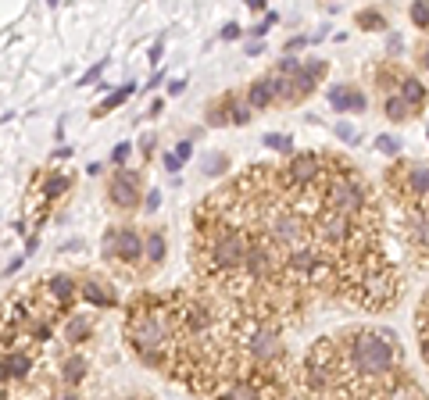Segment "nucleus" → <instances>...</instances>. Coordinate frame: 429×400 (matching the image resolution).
Instances as JSON below:
<instances>
[{"mask_svg": "<svg viewBox=\"0 0 429 400\" xmlns=\"http://www.w3.org/2000/svg\"><path fill=\"white\" fill-rule=\"evenodd\" d=\"M233 104H236V93H226L219 100H211L204 107V122L214 126V129H222V126H233Z\"/></svg>", "mask_w": 429, "mask_h": 400, "instance_id": "nucleus-17", "label": "nucleus"}, {"mask_svg": "<svg viewBox=\"0 0 429 400\" xmlns=\"http://www.w3.org/2000/svg\"><path fill=\"white\" fill-rule=\"evenodd\" d=\"M404 75H408V72H404L397 61H380V68L372 72V83H375V90H380L383 97H394V93H401Z\"/></svg>", "mask_w": 429, "mask_h": 400, "instance_id": "nucleus-15", "label": "nucleus"}, {"mask_svg": "<svg viewBox=\"0 0 429 400\" xmlns=\"http://www.w3.org/2000/svg\"><path fill=\"white\" fill-rule=\"evenodd\" d=\"M22 265H25V254H15V257H8V265H4V275L11 279L15 272H22Z\"/></svg>", "mask_w": 429, "mask_h": 400, "instance_id": "nucleus-45", "label": "nucleus"}, {"mask_svg": "<svg viewBox=\"0 0 429 400\" xmlns=\"http://www.w3.org/2000/svg\"><path fill=\"white\" fill-rule=\"evenodd\" d=\"M276 22H279V15H276V11H268V15H261L254 25H247V36H250V40H265L268 32H272Z\"/></svg>", "mask_w": 429, "mask_h": 400, "instance_id": "nucleus-28", "label": "nucleus"}, {"mask_svg": "<svg viewBox=\"0 0 429 400\" xmlns=\"http://www.w3.org/2000/svg\"><path fill=\"white\" fill-rule=\"evenodd\" d=\"M100 257L104 261H119L126 272H136L143 279V268L140 261H147V229H136V225H111L104 233V247H100Z\"/></svg>", "mask_w": 429, "mask_h": 400, "instance_id": "nucleus-3", "label": "nucleus"}, {"mask_svg": "<svg viewBox=\"0 0 429 400\" xmlns=\"http://www.w3.org/2000/svg\"><path fill=\"white\" fill-rule=\"evenodd\" d=\"M425 140H429V133H425Z\"/></svg>", "mask_w": 429, "mask_h": 400, "instance_id": "nucleus-59", "label": "nucleus"}, {"mask_svg": "<svg viewBox=\"0 0 429 400\" xmlns=\"http://www.w3.org/2000/svg\"><path fill=\"white\" fill-rule=\"evenodd\" d=\"M301 68H304V61H301V57H290V54H283L279 61L272 65V72H276V75H297Z\"/></svg>", "mask_w": 429, "mask_h": 400, "instance_id": "nucleus-30", "label": "nucleus"}, {"mask_svg": "<svg viewBox=\"0 0 429 400\" xmlns=\"http://www.w3.org/2000/svg\"><path fill=\"white\" fill-rule=\"evenodd\" d=\"M333 136L340 140V143H351V147H358L361 143V133L354 129V122H347V119H340L337 126H333Z\"/></svg>", "mask_w": 429, "mask_h": 400, "instance_id": "nucleus-29", "label": "nucleus"}, {"mask_svg": "<svg viewBox=\"0 0 429 400\" xmlns=\"http://www.w3.org/2000/svg\"><path fill=\"white\" fill-rule=\"evenodd\" d=\"M133 150H136V143H129V140H119V143H115V150H111V164H115V168H129L126 161L133 157Z\"/></svg>", "mask_w": 429, "mask_h": 400, "instance_id": "nucleus-34", "label": "nucleus"}, {"mask_svg": "<svg viewBox=\"0 0 429 400\" xmlns=\"http://www.w3.org/2000/svg\"><path fill=\"white\" fill-rule=\"evenodd\" d=\"M186 93V79H169V97H183Z\"/></svg>", "mask_w": 429, "mask_h": 400, "instance_id": "nucleus-49", "label": "nucleus"}, {"mask_svg": "<svg viewBox=\"0 0 429 400\" xmlns=\"http://www.w3.org/2000/svg\"><path fill=\"white\" fill-rule=\"evenodd\" d=\"M83 301H86V304H93V308H104V311L119 308V293H115V286L107 282V279H97V275H86V279H83Z\"/></svg>", "mask_w": 429, "mask_h": 400, "instance_id": "nucleus-12", "label": "nucleus"}, {"mask_svg": "<svg viewBox=\"0 0 429 400\" xmlns=\"http://www.w3.org/2000/svg\"><path fill=\"white\" fill-rule=\"evenodd\" d=\"M25 229H29V222H25V218H11V233H15V236H25V240H29L32 233H25Z\"/></svg>", "mask_w": 429, "mask_h": 400, "instance_id": "nucleus-46", "label": "nucleus"}, {"mask_svg": "<svg viewBox=\"0 0 429 400\" xmlns=\"http://www.w3.org/2000/svg\"><path fill=\"white\" fill-rule=\"evenodd\" d=\"M387 400H425V393H422V386L401 368V372H394V379H390V386H387Z\"/></svg>", "mask_w": 429, "mask_h": 400, "instance_id": "nucleus-16", "label": "nucleus"}, {"mask_svg": "<svg viewBox=\"0 0 429 400\" xmlns=\"http://www.w3.org/2000/svg\"><path fill=\"white\" fill-rule=\"evenodd\" d=\"M408 18L418 32H429V0H415V4H408Z\"/></svg>", "mask_w": 429, "mask_h": 400, "instance_id": "nucleus-27", "label": "nucleus"}, {"mask_svg": "<svg viewBox=\"0 0 429 400\" xmlns=\"http://www.w3.org/2000/svg\"><path fill=\"white\" fill-rule=\"evenodd\" d=\"M261 233H265L268 240H272L283 254H290V250H297V247L311 243V218H308V214H301L294 204H283L279 211H272V218L265 222Z\"/></svg>", "mask_w": 429, "mask_h": 400, "instance_id": "nucleus-5", "label": "nucleus"}, {"mask_svg": "<svg viewBox=\"0 0 429 400\" xmlns=\"http://www.w3.org/2000/svg\"><path fill=\"white\" fill-rule=\"evenodd\" d=\"M243 100L254 107V111H268V107H279V90H276V75L268 72L261 79H254L247 90H243Z\"/></svg>", "mask_w": 429, "mask_h": 400, "instance_id": "nucleus-10", "label": "nucleus"}, {"mask_svg": "<svg viewBox=\"0 0 429 400\" xmlns=\"http://www.w3.org/2000/svg\"><path fill=\"white\" fill-rule=\"evenodd\" d=\"M36 250H40V233H32V236L25 240V250H22V254L29 257V254H36Z\"/></svg>", "mask_w": 429, "mask_h": 400, "instance_id": "nucleus-52", "label": "nucleus"}, {"mask_svg": "<svg viewBox=\"0 0 429 400\" xmlns=\"http://www.w3.org/2000/svg\"><path fill=\"white\" fill-rule=\"evenodd\" d=\"M176 154H179V157H183V164H186V161L193 157V140H186V136H183V140L176 143Z\"/></svg>", "mask_w": 429, "mask_h": 400, "instance_id": "nucleus-44", "label": "nucleus"}, {"mask_svg": "<svg viewBox=\"0 0 429 400\" xmlns=\"http://www.w3.org/2000/svg\"><path fill=\"white\" fill-rule=\"evenodd\" d=\"M36 347L32 343H25V339H18V343H11V347L4 351V386H25V382H32L40 372H36Z\"/></svg>", "mask_w": 429, "mask_h": 400, "instance_id": "nucleus-7", "label": "nucleus"}, {"mask_svg": "<svg viewBox=\"0 0 429 400\" xmlns=\"http://www.w3.org/2000/svg\"><path fill=\"white\" fill-rule=\"evenodd\" d=\"M83 247H86L83 240H61V243H58V250H61V254H72V250H83Z\"/></svg>", "mask_w": 429, "mask_h": 400, "instance_id": "nucleus-50", "label": "nucleus"}, {"mask_svg": "<svg viewBox=\"0 0 429 400\" xmlns=\"http://www.w3.org/2000/svg\"><path fill=\"white\" fill-rule=\"evenodd\" d=\"M104 68H107V61H97V65H90V68L79 75V83H75V86H79V90H83V86H93V83L100 86V83H104Z\"/></svg>", "mask_w": 429, "mask_h": 400, "instance_id": "nucleus-32", "label": "nucleus"}, {"mask_svg": "<svg viewBox=\"0 0 429 400\" xmlns=\"http://www.w3.org/2000/svg\"><path fill=\"white\" fill-rule=\"evenodd\" d=\"M32 186L40 190V200L43 204H54V200H61L75 186V176H68V171H61V168H50V171H36Z\"/></svg>", "mask_w": 429, "mask_h": 400, "instance_id": "nucleus-9", "label": "nucleus"}, {"mask_svg": "<svg viewBox=\"0 0 429 400\" xmlns=\"http://www.w3.org/2000/svg\"><path fill=\"white\" fill-rule=\"evenodd\" d=\"M347 97H351V83H330L326 86V104L337 114H347Z\"/></svg>", "mask_w": 429, "mask_h": 400, "instance_id": "nucleus-24", "label": "nucleus"}, {"mask_svg": "<svg viewBox=\"0 0 429 400\" xmlns=\"http://www.w3.org/2000/svg\"><path fill=\"white\" fill-rule=\"evenodd\" d=\"M165 257H169V240H165V233H161V229H147V275L165 265Z\"/></svg>", "mask_w": 429, "mask_h": 400, "instance_id": "nucleus-18", "label": "nucleus"}, {"mask_svg": "<svg viewBox=\"0 0 429 400\" xmlns=\"http://www.w3.org/2000/svg\"><path fill=\"white\" fill-rule=\"evenodd\" d=\"M304 68H308V72H311L318 83L330 75V61H326V57H304Z\"/></svg>", "mask_w": 429, "mask_h": 400, "instance_id": "nucleus-37", "label": "nucleus"}, {"mask_svg": "<svg viewBox=\"0 0 429 400\" xmlns=\"http://www.w3.org/2000/svg\"><path fill=\"white\" fill-rule=\"evenodd\" d=\"M136 90H140V86H136L133 79H129V83H122V86H115V93H107V97H104V100H100V104L93 107V119H100V114H107V111L122 107V104H126V100H129V97H133Z\"/></svg>", "mask_w": 429, "mask_h": 400, "instance_id": "nucleus-23", "label": "nucleus"}, {"mask_svg": "<svg viewBox=\"0 0 429 400\" xmlns=\"http://www.w3.org/2000/svg\"><path fill=\"white\" fill-rule=\"evenodd\" d=\"M240 36H247V29H243L240 22H226L222 32H219V40H226V43H233V40H240Z\"/></svg>", "mask_w": 429, "mask_h": 400, "instance_id": "nucleus-41", "label": "nucleus"}, {"mask_svg": "<svg viewBox=\"0 0 429 400\" xmlns=\"http://www.w3.org/2000/svg\"><path fill=\"white\" fill-rule=\"evenodd\" d=\"M404 54V36L401 32H387V61H397V57Z\"/></svg>", "mask_w": 429, "mask_h": 400, "instance_id": "nucleus-36", "label": "nucleus"}, {"mask_svg": "<svg viewBox=\"0 0 429 400\" xmlns=\"http://www.w3.org/2000/svg\"><path fill=\"white\" fill-rule=\"evenodd\" d=\"M75 154V147H68V143H61L58 150H54V157H72Z\"/></svg>", "mask_w": 429, "mask_h": 400, "instance_id": "nucleus-55", "label": "nucleus"}, {"mask_svg": "<svg viewBox=\"0 0 429 400\" xmlns=\"http://www.w3.org/2000/svg\"><path fill=\"white\" fill-rule=\"evenodd\" d=\"M368 111V93L351 86V97H347V114H365Z\"/></svg>", "mask_w": 429, "mask_h": 400, "instance_id": "nucleus-33", "label": "nucleus"}, {"mask_svg": "<svg viewBox=\"0 0 429 400\" xmlns=\"http://www.w3.org/2000/svg\"><path fill=\"white\" fill-rule=\"evenodd\" d=\"M43 293L58 304V308L68 311V304H75L83 297V279H75L72 272H50L43 279Z\"/></svg>", "mask_w": 429, "mask_h": 400, "instance_id": "nucleus-8", "label": "nucleus"}, {"mask_svg": "<svg viewBox=\"0 0 429 400\" xmlns=\"http://www.w3.org/2000/svg\"><path fill=\"white\" fill-rule=\"evenodd\" d=\"M354 25H358L361 32H390L387 11H380V8H361V11L354 15Z\"/></svg>", "mask_w": 429, "mask_h": 400, "instance_id": "nucleus-22", "label": "nucleus"}, {"mask_svg": "<svg viewBox=\"0 0 429 400\" xmlns=\"http://www.w3.org/2000/svg\"><path fill=\"white\" fill-rule=\"evenodd\" d=\"M372 143H375V150H380L383 157H394V161H401V147H404V143H401V136H394V133H380V136H375Z\"/></svg>", "mask_w": 429, "mask_h": 400, "instance_id": "nucleus-26", "label": "nucleus"}, {"mask_svg": "<svg viewBox=\"0 0 429 400\" xmlns=\"http://www.w3.org/2000/svg\"><path fill=\"white\" fill-rule=\"evenodd\" d=\"M415 61H418V68H422V72L429 75V40H425V43H422L418 50H415Z\"/></svg>", "mask_w": 429, "mask_h": 400, "instance_id": "nucleus-43", "label": "nucleus"}, {"mask_svg": "<svg viewBox=\"0 0 429 400\" xmlns=\"http://www.w3.org/2000/svg\"><path fill=\"white\" fill-rule=\"evenodd\" d=\"M261 50H265V43H261V40H247V43H243V54H247V57H258Z\"/></svg>", "mask_w": 429, "mask_h": 400, "instance_id": "nucleus-48", "label": "nucleus"}, {"mask_svg": "<svg viewBox=\"0 0 429 400\" xmlns=\"http://www.w3.org/2000/svg\"><path fill=\"white\" fill-rule=\"evenodd\" d=\"M93 332H97V325H93V318L83 315V311H72V315L61 322V339L68 343V347H83V343L93 339Z\"/></svg>", "mask_w": 429, "mask_h": 400, "instance_id": "nucleus-13", "label": "nucleus"}, {"mask_svg": "<svg viewBox=\"0 0 429 400\" xmlns=\"http://www.w3.org/2000/svg\"><path fill=\"white\" fill-rule=\"evenodd\" d=\"M143 171L140 168H115V176L107 179V204L115 211H136L143 207Z\"/></svg>", "mask_w": 429, "mask_h": 400, "instance_id": "nucleus-6", "label": "nucleus"}, {"mask_svg": "<svg viewBox=\"0 0 429 400\" xmlns=\"http://www.w3.org/2000/svg\"><path fill=\"white\" fill-rule=\"evenodd\" d=\"M86 176H97V179H100V176H104V161H90V164H86Z\"/></svg>", "mask_w": 429, "mask_h": 400, "instance_id": "nucleus-53", "label": "nucleus"}, {"mask_svg": "<svg viewBox=\"0 0 429 400\" xmlns=\"http://www.w3.org/2000/svg\"><path fill=\"white\" fill-rule=\"evenodd\" d=\"M126 400H150V396H126Z\"/></svg>", "mask_w": 429, "mask_h": 400, "instance_id": "nucleus-58", "label": "nucleus"}, {"mask_svg": "<svg viewBox=\"0 0 429 400\" xmlns=\"http://www.w3.org/2000/svg\"><path fill=\"white\" fill-rule=\"evenodd\" d=\"M200 136H204V126H193V129H190V133H186V140H193V143H197V140H200Z\"/></svg>", "mask_w": 429, "mask_h": 400, "instance_id": "nucleus-56", "label": "nucleus"}, {"mask_svg": "<svg viewBox=\"0 0 429 400\" xmlns=\"http://www.w3.org/2000/svg\"><path fill=\"white\" fill-rule=\"evenodd\" d=\"M261 147L279 150V154H286V157H294V154H297V150H294V136H290V133H265V136H261Z\"/></svg>", "mask_w": 429, "mask_h": 400, "instance_id": "nucleus-25", "label": "nucleus"}, {"mask_svg": "<svg viewBox=\"0 0 429 400\" xmlns=\"http://www.w3.org/2000/svg\"><path fill=\"white\" fill-rule=\"evenodd\" d=\"M54 400H83V396H79V389H61Z\"/></svg>", "mask_w": 429, "mask_h": 400, "instance_id": "nucleus-54", "label": "nucleus"}, {"mask_svg": "<svg viewBox=\"0 0 429 400\" xmlns=\"http://www.w3.org/2000/svg\"><path fill=\"white\" fill-rule=\"evenodd\" d=\"M157 86H169V75H165V72H154V75L147 79V90H157Z\"/></svg>", "mask_w": 429, "mask_h": 400, "instance_id": "nucleus-51", "label": "nucleus"}, {"mask_svg": "<svg viewBox=\"0 0 429 400\" xmlns=\"http://www.w3.org/2000/svg\"><path fill=\"white\" fill-rule=\"evenodd\" d=\"M401 293H404L401 272L394 265H387L383 254H380V257H368L361 265V279L354 282V290L347 293V301L361 304L365 311H390V308H397Z\"/></svg>", "mask_w": 429, "mask_h": 400, "instance_id": "nucleus-2", "label": "nucleus"}, {"mask_svg": "<svg viewBox=\"0 0 429 400\" xmlns=\"http://www.w3.org/2000/svg\"><path fill=\"white\" fill-rule=\"evenodd\" d=\"M311 43V36H290L286 43H283V54H290V57H297V50H304Z\"/></svg>", "mask_w": 429, "mask_h": 400, "instance_id": "nucleus-42", "label": "nucleus"}, {"mask_svg": "<svg viewBox=\"0 0 429 400\" xmlns=\"http://www.w3.org/2000/svg\"><path fill=\"white\" fill-rule=\"evenodd\" d=\"M136 150H140V154H143V157L150 161V157L157 154V133H154V129H147V133H143V136L136 140Z\"/></svg>", "mask_w": 429, "mask_h": 400, "instance_id": "nucleus-35", "label": "nucleus"}, {"mask_svg": "<svg viewBox=\"0 0 429 400\" xmlns=\"http://www.w3.org/2000/svg\"><path fill=\"white\" fill-rule=\"evenodd\" d=\"M368 204H372L368 186L361 183V176H358L354 168L340 171V176H333V179L326 183V207H333V211H340V214L361 222L365 214H372Z\"/></svg>", "mask_w": 429, "mask_h": 400, "instance_id": "nucleus-4", "label": "nucleus"}, {"mask_svg": "<svg viewBox=\"0 0 429 400\" xmlns=\"http://www.w3.org/2000/svg\"><path fill=\"white\" fill-rule=\"evenodd\" d=\"M337 347L347 375L358 382H387L404 361L397 336L383 325H347L337 332Z\"/></svg>", "mask_w": 429, "mask_h": 400, "instance_id": "nucleus-1", "label": "nucleus"}, {"mask_svg": "<svg viewBox=\"0 0 429 400\" xmlns=\"http://www.w3.org/2000/svg\"><path fill=\"white\" fill-rule=\"evenodd\" d=\"M161 57H165V36H157L154 43H150V50H147V61L157 68L161 65Z\"/></svg>", "mask_w": 429, "mask_h": 400, "instance_id": "nucleus-40", "label": "nucleus"}, {"mask_svg": "<svg viewBox=\"0 0 429 400\" xmlns=\"http://www.w3.org/2000/svg\"><path fill=\"white\" fill-rule=\"evenodd\" d=\"M214 400H265V386L250 375H236L214 393Z\"/></svg>", "mask_w": 429, "mask_h": 400, "instance_id": "nucleus-14", "label": "nucleus"}, {"mask_svg": "<svg viewBox=\"0 0 429 400\" xmlns=\"http://www.w3.org/2000/svg\"><path fill=\"white\" fill-rule=\"evenodd\" d=\"M247 122H254V107L236 93V104H233V126H247Z\"/></svg>", "mask_w": 429, "mask_h": 400, "instance_id": "nucleus-31", "label": "nucleus"}, {"mask_svg": "<svg viewBox=\"0 0 429 400\" xmlns=\"http://www.w3.org/2000/svg\"><path fill=\"white\" fill-rule=\"evenodd\" d=\"M86 375H90V358H86V354L72 351V354L61 358V365H58V382H61V389H79V386L86 382Z\"/></svg>", "mask_w": 429, "mask_h": 400, "instance_id": "nucleus-11", "label": "nucleus"}, {"mask_svg": "<svg viewBox=\"0 0 429 400\" xmlns=\"http://www.w3.org/2000/svg\"><path fill=\"white\" fill-rule=\"evenodd\" d=\"M161 164H165V171H169L172 179H179V171H183V157H179L176 150H165V154H161Z\"/></svg>", "mask_w": 429, "mask_h": 400, "instance_id": "nucleus-38", "label": "nucleus"}, {"mask_svg": "<svg viewBox=\"0 0 429 400\" xmlns=\"http://www.w3.org/2000/svg\"><path fill=\"white\" fill-rule=\"evenodd\" d=\"M383 119H390L394 126H404V122H411L415 119V107L401 97V93H394V97H383Z\"/></svg>", "mask_w": 429, "mask_h": 400, "instance_id": "nucleus-21", "label": "nucleus"}, {"mask_svg": "<svg viewBox=\"0 0 429 400\" xmlns=\"http://www.w3.org/2000/svg\"><path fill=\"white\" fill-rule=\"evenodd\" d=\"M229 168H233V157L226 150H207L200 157V176L204 179H222V176H229Z\"/></svg>", "mask_w": 429, "mask_h": 400, "instance_id": "nucleus-19", "label": "nucleus"}, {"mask_svg": "<svg viewBox=\"0 0 429 400\" xmlns=\"http://www.w3.org/2000/svg\"><path fill=\"white\" fill-rule=\"evenodd\" d=\"M401 97H404V100L415 107V114H418V111H425V104H429V86H425L415 72H408L404 83H401Z\"/></svg>", "mask_w": 429, "mask_h": 400, "instance_id": "nucleus-20", "label": "nucleus"}, {"mask_svg": "<svg viewBox=\"0 0 429 400\" xmlns=\"http://www.w3.org/2000/svg\"><path fill=\"white\" fill-rule=\"evenodd\" d=\"M286 400H311V396H301V393H290Z\"/></svg>", "mask_w": 429, "mask_h": 400, "instance_id": "nucleus-57", "label": "nucleus"}, {"mask_svg": "<svg viewBox=\"0 0 429 400\" xmlns=\"http://www.w3.org/2000/svg\"><path fill=\"white\" fill-rule=\"evenodd\" d=\"M161 200H165V193H161L157 186H150V190H147V197H143V211H147V214H154V211L161 207Z\"/></svg>", "mask_w": 429, "mask_h": 400, "instance_id": "nucleus-39", "label": "nucleus"}, {"mask_svg": "<svg viewBox=\"0 0 429 400\" xmlns=\"http://www.w3.org/2000/svg\"><path fill=\"white\" fill-rule=\"evenodd\" d=\"M161 111H165V100L154 97V100H150V107H147V119H161Z\"/></svg>", "mask_w": 429, "mask_h": 400, "instance_id": "nucleus-47", "label": "nucleus"}]
</instances>
